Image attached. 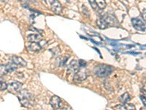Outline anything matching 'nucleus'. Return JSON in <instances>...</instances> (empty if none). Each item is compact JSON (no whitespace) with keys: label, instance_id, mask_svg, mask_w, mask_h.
<instances>
[{"label":"nucleus","instance_id":"0eeeda50","mask_svg":"<svg viewBox=\"0 0 146 110\" xmlns=\"http://www.w3.org/2000/svg\"><path fill=\"white\" fill-rule=\"evenodd\" d=\"M50 105H51V107H53L54 109H58L62 108V101H61V99H60L58 96H56V95H54V96L52 97L51 99H50Z\"/></svg>","mask_w":146,"mask_h":110},{"label":"nucleus","instance_id":"f257e3e1","mask_svg":"<svg viewBox=\"0 0 146 110\" xmlns=\"http://www.w3.org/2000/svg\"><path fill=\"white\" fill-rule=\"evenodd\" d=\"M117 24H118V20L116 19V18L110 14H105L100 18H99L97 21V25L101 29H106L108 27H114Z\"/></svg>","mask_w":146,"mask_h":110},{"label":"nucleus","instance_id":"20e7f679","mask_svg":"<svg viewBox=\"0 0 146 110\" xmlns=\"http://www.w3.org/2000/svg\"><path fill=\"white\" fill-rule=\"evenodd\" d=\"M87 78V71L86 67H80L74 73V79L78 82H82Z\"/></svg>","mask_w":146,"mask_h":110},{"label":"nucleus","instance_id":"f03ea898","mask_svg":"<svg viewBox=\"0 0 146 110\" xmlns=\"http://www.w3.org/2000/svg\"><path fill=\"white\" fill-rule=\"evenodd\" d=\"M114 68L113 66L105 64H100L95 67L94 69V73L96 76L99 77H107L109 76L113 73Z\"/></svg>","mask_w":146,"mask_h":110},{"label":"nucleus","instance_id":"7ed1b4c3","mask_svg":"<svg viewBox=\"0 0 146 110\" xmlns=\"http://www.w3.org/2000/svg\"><path fill=\"white\" fill-rule=\"evenodd\" d=\"M18 98L21 105L24 107H28L29 105H32V103H34L33 95L27 90L18 91Z\"/></svg>","mask_w":146,"mask_h":110},{"label":"nucleus","instance_id":"412c9836","mask_svg":"<svg viewBox=\"0 0 146 110\" xmlns=\"http://www.w3.org/2000/svg\"><path fill=\"white\" fill-rule=\"evenodd\" d=\"M145 95H144V96H143V95H141V99H142V101H143V103H144V106L145 107Z\"/></svg>","mask_w":146,"mask_h":110},{"label":"nucleus","instance_id":"a211bd4d","mask_svg":"<svg viewBox=\"0 0 146 110\" xmlns=\"http://www.w3.org/2000/svg\"><path fill=\"white\" fill-rule=\"evenodd\" d=\"M88 1H89V3H90V5H91V7H92L94 10H98L99 9H100L99 8L98 6H97V5H96V2H95V0H88Z\"/></svg>","mask_w":146,"mask_h":110},{"label":"nucleus","instance_id":"dca6fc26","mask_svg":"<svg viewBox=\"0 0 146 110\" xmlns=\"http://www.w3.org/2000/svg\"><path fill=\"white\" fill-rule=\"evenodd\" d=\"M96 5L100 9H104L106 7V2L105 0H95Z\"/></svg>","mask_w":146,"mask_h":110},{"label":"nucleus","instance_id":"aec40b11","mask_svg":"<svg viewBox=\"0 0 146 110\" xmlns=\"http://www.w3.org/2000/svg\"><path fill=\"white\" fill-rule=\"evenodd\" d=\"M78 65L80 67H86V62L85 60H80L78 61Z\"/></svg>","mask_w":146,"mask_h":110},{"label":"nucleus","instance_id":"6ab92c4d","mask_svg":"<svg viewBox=\"0 0 146 110\" xmlns=\"http://www.w3.org/2000/svg\"><path fill=\"white\" fill-rule=\"evenodd\" d=\"M82 9H83V13H84V15H86L87 17H89L90 13L89 11H88V9H87V7H85V6H83V7H82Z\"/></svg>","mask_w":146,"mask_h":110},{"label":"nucleus","instance_id":"4be33fe9","mask_svg":"<svg viewBox=\"0 0 146 110\" xmlns=\"http://www.w3.org/2000/svg\"><path fill=\"white\" fill-rule=\"evenodd\" d=\"M0 1H2V2H7V0H0Z\"/></svg>","mask_w":146,"mask_h":110},{"label":"nucleus","instance_id":"1a4fd4ad","mask_svg":"<svg viewBox=\"0 0 146 110\" xmlns=\"http://www.w3.org/2000/svg\"><path fill=\"white\" fill-rule=\"evenodd\" d=\"M27 48H28V49L30 52H38L42 49V46L39 43L30 42L29 44H28V46H27Z\"/></svg>","mask_w":146,"mask_h":110},{"label":"nucleus","instance_id":"39448f33","mask_svg":"<svg viewBox=\"0 0 146 110\" xmlns=\"http://www.w3.org/2000/svg\"><path fill=\"white\" fill-rule=\"evenodd\" d=\"M16 65H15L13 62L5 64V65H0V75H6L8 73H11L16 70Z\"/></svg>","mask_w":146,"mask_h":110},{"label":"nucleus","instance_id":"ddd939ff","mask_svg":"<svg viewBox=\"0 0 146 110\" xmlns=\"http://www.w3.org/2000/svg\"><path fill=\"white\" fill-rule=\"evenodd\" d=\"M80 66L78 65V62L75 61V60H73L72 62L70 64L68 67V71L71 73H74L77 71V70L79 69Z\"/></svg>","mask_w":146,"mask_h":110},{"label":"nucleus","instance_id":"9d476101","mask_svg":"<svg viewBox=\"0 0 146 110\" xmlns=\"http://www.w3.org/2000/svg\"><path fill=\"white\" fill-rule=\"evenodd\" d=\"M12 62H13L15 65H19L21 67L27 66V62L23 58L18 56H13L12 57Z\"/></svg>","mask_w":146,"mask_h":110},{"label":"nucleus","instance_id":"2eb2a0df","mask_svg":"<svg viewBox=\"0 0 146 110\" xmlns=\"http://www.w3.org/2000/svg\"><path fill=\"white\" fill-rule=\"evenodd\" d=\"M130 99H131V96H130L129 94L128 93H125L124 94H123L122 95H121L119 98L120 101H121L122 103H127V102L129 101Z\"/></svg>","mask_w":146,"mask_h":110},{"label":"nucleus","instance_id":"6e6552de","mask_svg":"<svg viewBox=\"0 0 146 110\" xmlns=\"http://www.w3.org/2000/svg\"><path fill=\"white\" fill-rule=\"evenodd\" d=\"M51 8L52 10L56 14H60L62 12V5L58 0H53V2H51Z\"/></svg>","mask_w":146,"mask_h":110},{"label":"nucleus","instance_id":"f8f14e48","mask_svg":"<svg viewBox=\"0 0 146 110\" xmlns=\"http://www.w3.org/2000/svg\"><path fill=\"white\" fill-rule=\"evenodd\" d=\"M27 40L29 42H36V43H40L42 40V37L40 34H31L28 35Z\"/></svg>","mask_w":146,"mask_h":110},{"label":"nucleus","instance_id":"4468645a","mask_svg":"<svg viewBox=\"0 0 146 110\" xmlns=\"http://www.w3.org/2000/svg\"><path fill=\"white\" fill-rule=\"evenodd\" d=\"M115 109H136L135 107L131 103H123L122 105L117 106L115 107Z\"/></svg>","mask_w":146,"mask_h":110},{"label":"nucleus","instance_id":"9b49d317","mask_svg":"<svg viewBox=\"0 0 146 110\" xmlns=\"http://www.w3.org/2000/svg\"><path fill=\"white\" fill-rule=\"evenodd\" d=\"M22 86V83L18 82H12L11 84L7 86V88H9V90L11 92H18L20 91L21 87Z\"/></svg>","mask_w":146,"mask_h":110},{"label":"nucleus","instance_id":"f3484780","mask_svg":"<svg viewBox=\"0 0 146 110\" xmlns=\"http://www.w3.org/2000/svg\"><path fill=\"white\" fill-rule=\"evenodd\" d=\"M7 86H8V85L6 83L5 79H3V78L0 77V90H7Z\"/></svg>","mask_w":146,"mask_h":110},{"label":"nucleus","instance_id":"423d86ee","mask_svg":"<svg viewBox=\"0 0 146 110\" xmlns=\"http://www.w3.org/2000/svg\"><path fill=\"white\" fill-rule=\"evenodd\" d=\"M131 23H132L133 27H135L137 30L145 32V21H143V19L139 18H135L131 19Z\"/></svg>","mask_w":146,"mask_h":110}]
</instances>
